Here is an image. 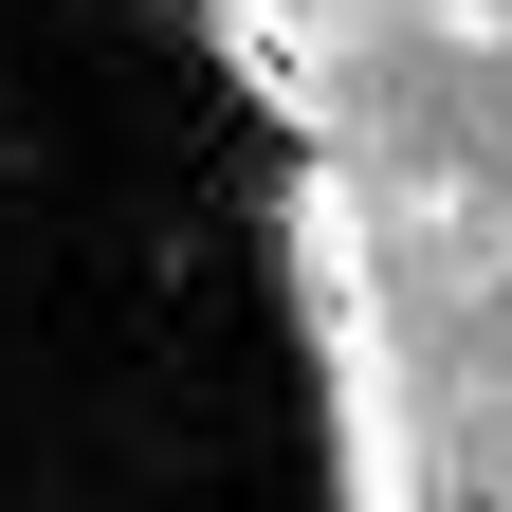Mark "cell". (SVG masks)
<instances>
[{
  "instance_id": "6da1fadb",
  "label": "cell",
  "mask_w": 512,
  "mask_h": 512,
  "mask_svg": "<svg viewBox=\"0 0 512 512\" xmlns=\"http://www.w3.org/2000/svg\"><path fill=\"white\" fill-rule=\"evenodd\" d=\"M494 293H512V202H494Z\"/></svg>"
}]
</instances>
